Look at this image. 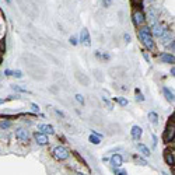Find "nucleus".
I'll list each match as a JSON object with an SVG mask.
<instances>
[{
    "label": "nucleus",
    "mask_w": 175,
    "mask_h": 175,
    "mask_svg": "<svg viewBox=\"0 0 175 175\" xmlns=\"http://www.w3.org/2000/svg\"><path fill=\"white\" fill-rule=\"evenodd\" d=\"M34 137H35V141H37L38 144H41V146H45V144H48V137H46V135H44V133L37 132L34 135Z\"/></svg>",
    "instance_id": "39448f33"
},
{
    "label": "nucleus",
    "mask_w": 175,
    "mask_h": 175,
    "mask_svg": "<svg viewBox=\"0 0 175 175\" xmlns=\"http://www.w3.org/2000/svg\"><path fill=\"white\" fill-rule=\"evenodd\" d=\"M0 63H2V52H0Z\"/></svg>",
    "instance_id": "f704fd0d"
},
{
    "label": "nucleus",
    "mask_w": 175,
    "mask_h": 175,
    "mask_svg": "<svg viewBox=\"0 0 175 175\" xmlns=\"http://www.w3.org/2000/svg\"><path fill=\"white\" fill-rule=\"evenodd\" d=\"M149 17H150L149 20H150V25H151V27H153V25H155V24H158V23H157V20H155L154 13H153V12H150V13H149Z\"/></svg>",
    "instance_id": "a211bd4d"
},
{
    "label": "nucleus",
    "mask_w": 175,
    "mask_h": 175,
    "mask_svg": "<svg viewBox=\"0 0 175 175\" xmlns=\"http://www.w3.org/2000/svg\"><path fill=\"white\" fill-rule=\"evenodd\" d=\"M53 157L56 158V160H59V161L66 160V158L69 157V151H67V149H65L63 146H58V147H55V149H53Z\"/></svg>",
    "instance_id": "7ed1b4c3"
},
{
    "label": "nucleus",
    "mask_w": 175,
    "mask_h": 175,
    "mask_svg": "<svg viewBox=\"0 0 175 175\" xmlns=\"http://www.w3.org/2000/svg\"><path fill=\"white\" fill-rule=\"evenodd\" d=\"M80 42H81L84 46H90L91 45V38H90V34H88V30H85V28L81 30V34H80Z\"/></svg>",
    "instance_id": "20e7f679"
},
{
    "label": "nucleus",
    "mask_w": 175,
    "mask_h": 175,
    "mask_svg": "<svg viewBox=\"0 0 175 175\" xmlns=\"http://www.w3.org/2000/svg\"><path fill=\"white\" fill-rule=\"evenodd\" d=\"M4 74H6V76H12V74H13V71H12V70H9V69H7V70L4 71Z\"/></svg>",
    "instance_id": "473e14b6"
},
{
    "label": "nucleus",
    "mask_w": 175,
    "mask_h": 175,
    "mask_svg": "<svg viewBox=\"0 0 175 175\" xmlns=\"http://www.w3.org/2000/svg\"><path fill=\"white\" fill-rule=\"evenodd\" d=\"M38 129L41 130V133H49V135H53V133H55V129H53V126H52V125L42 123V125H39V126H38Z\"/></svg>",
    "instance_id": "1a4fd4ad"
},
{
    "label": "nucleus",
    "mask_w": 175,
    "mask_h": 175,
    "mask_svg": "<svg viewBox=\"0 0 175 175\" xmlns=\"http://www.w3.org/2000/svg\"><path fill=\"white\" fill-rule=\"evenodd\" d=\"M111 164H112L115 168H119V167L122 165V155L119 154H113L112 157H111Z\"/></svg>",
    "instance_id": "9d476101"
},
{
    "label": "nucleus",
    "mask_w": 175,
    "mask_h": 175,
    "mask_svg": "<svg viewBox=\"0 0 175 175\" xmlns=\"http://www.w3.org/2000/svg\"><path fill=\"white\" fill-rule=\"evenodd\" d=\"M136 94H137V97H136V99H137V101H144V97L141 95L140 91H139L137 88H136Z\"/></svg>",
    "instance_id": "5701e85b"
},
{
    "label": "nucleus",
    "mask_w": 175,
    "mask_h": 175,
    "mask_svg": "<svg viewBox=\"0 0 175 175\" xmlns=\"http://www.w3.org/2000/svg\"><path fill=\"white\" fill-rule=\"evenodd\" d=\"M174 115L169 118V121H168V125H167V127H165V132H164V135H163V139H164V141L165 143H169V141H172L174 140V133H175V126H174Z\"/></svg>",
    "instance_id": "f03ea898"
},
{
    "label": "nucleus",
    "mask_w": 175,
    "mask_h": 175,
    "mask_svg": "<svg viewBox=\"0 0 175 175\" xmlns=\"http://www.w3.org/2000/svg\"><path fill=\"white\" fill-rule=\"evenodd\" d=\"M70 42L73 44V45H76V44H77V39H76L74 37H71V38H70Z\"/></svg>",
    "instance_id": "2f4dec72"
},
{
    "label": "nucleus",
    "mask_w": 175,
    "mask_h": 175,
    "mask_svg": "<svg viewBox=\"0 0 175 175\" xmlns=\"http://www.w3.org/2000/svg\"><path fill=\"white\" fill-rule=\"evenodd\" d=\"M139 38L141 39L143 45L147 49H153L154 48V41H153L151 35H150V28L149 27H143V28L139 31Z\"/></svg>",
    "instance_id": "f257e3e1"
},
{
    "label": "nucleus",
    "mask_w": 175,
    "mask_h": 175,
    "mask_svg": "<svg viewBox=\"0 0 175 175\" xmlns=\"http://www.w3.org/2000/svg\"><path fill=\"white\" fill-rule=\"evenodd\" d=\"M149 119H150V121H151L154 125L158 123V115H157L155 112H150V113H149Z\"/></svg>",
    "instance_id": "f3484780"
},
{
    "label": "nucleus",
    "mask_w": 175,
    "mask_h": 175,
    "mask_svg": "<svg viewBox=\"0 0 175 175\" xmlns=\"http://www.w3.org/2000/svg\"><path fill=\"white\" fill-rule=\"evenodd\" d=\"M31 108H32V111H34V112H39V107H38L37 104H31Z\"/></svg>",
    "instance_id": "bb28decb"
},
{
    "label": "nucleus",
    "mask_w": 175,
    "mask_h": 175,
    "mask_svg": "<svg viewBox=\"0 0 175 175\" xmlns=\"http://www.w3.org/2000/svg\"><path fill=\"white\" fill-rule=\"evenodd\" d=\"M13 74H14V76H16V77H18V79H20V77H21V76H23V73H21V71H20V70H16V71H13Z\"/></svg>",
    "instance_id": "c85d7f7f"
},
{
    "label": "nucleus",
    "mask_w": 175,
    "mask_h": 175,
    "mask_svg": "<svg viewBox=\"0 0 175 175\" xmlns=\"http://www.w3.org/2000/svg\"><path fill=\"white\" fill-rule=\"evenodd\" d=\"M135 160H136V163L140 164V165H147V161L143 160L141 157H139V155H135Z\"/></svg>",
    "instance_id": "aec40b11"
},
{
    "label": "nucleus",
    "mask_w": 175,
    "mask_h": 175,
    "mask_svg": "<svg viewBox=\"0 0 175 175\" xmlns=\"http://www.w3.org/2000/svg\"><path fill=\"white\" fill-rule=\"evenodd\" d=\"M115 101L118 102L119 105H122V107H126V105H127V99L126 98H122V97H116Z\"/></svg>",
    "instance_id": "6ab92c4d"
},
{
    "label": "nucleus",
    "mask_w": 175,
    "mask_h": 175,
    "mask_svg": "<svg viewBox=\"0 0 175 175\" xmlns=\"http://www.w3.org/2000/svg\"><path fill=\"white\" fill-rule=\"evenodd\" d=\"M76 99L80 102V104H84V98H83L81 94H77V95H76Z\"/></svg>",
    "instance_id": "a878e982"
},
{
    "label": "nucleus",
    "mask_w": 175,
    "mask_h": 175,
    "mask_svg": "<svg viewBox=\"0 0 175 175\" xmlns=\"http://www.w3.org/2000/svg\"><path fill=\"white\" fill-rule=\"evenodd\" d=\"M163 93H164V95H165V98L168 99L169 102H172V101H174V94H172L171 91H169L167 87H164V88H163Z\"/></svg>",
    "instance_id": "2eb2a0df"
},
{
    "label": "nucleus",
    "mask_w": 175,
    "mask_h": 175,
    "mask_svg": "<svg viewBox=\"0 0 175 175\" xmlns=\"http://www.w3.org/2000/svg\"><path fill=\"white\" fill-rule=\"evenodd\" d=\"M125 39H126V42H129V41H130V37H129L127 34H125Z\"/></svg>",
    "instance_id": "72a5a7b5"
},
{
    "label": "nucleus",
    "mask_w": 175,
    "mask_h": 175,
    "mask_svg": "<svg viewBox=\"0 0 175 175\" xmlns=\"http://www.w3.org/2000/svg\"><path fill=\"white\" fill-rule=\"evenodd\" d=\"M102 4H104V7H109L111 6V0H102Z\"/></svg>",
    "instance_id": "cd10ccee"
},
{
    "label": "nucleus",
    "mask_w": 175,
    "mask_h": 175,
    "mask_svg": "<svg viewBox=\"0 0 175 175\" xmlns=\"http://www.w3.org/2000/svg\"><path fill=\"white\" fill-rule=\"evenodd\" d=\"M115 175H127V172H126V171H123V169L115 168Z\"/></svg>",
    "instance_id": "412c9836"
},
{
    "label": "nucleus",
    "mask_w": 175,
    "mask_h": 175,
    "mask_svg": "<svg viewBox=\"0 0 175 175\" xmlns=\"http://www.w3.org/2000/svg\"><path fill=\"white\" fill-rule=\"evenodd\" d=\"M132 3L135 4V6H137V4H141V0H132Z\"/></svg>",
    "instance_id": "7c9ffc66"
},
{
    "label": "nucleus",
    "mask_w": 175,
    "mask_h": 175,
    "mask_svg": "<svg viewBox=\"0 0 175 175\" xmlns=\"http://www.w3.org/2000/svg\"><path fill=\"white\" fill-rule=\"evenodd\" d=\"M16 137H17L18 140H21V141H28V133H27L25 129L20 127V129L16 130Z\"/></svg>",
    "instance_id": "423d86ee"
},
{
    "label": "nucleus",
    "mask_w": 175,
    "mask_h": 175,
    "mask_svg": "<svg viewBox=\"0 0 175 175\" xmlns=\"http://www.w3.org/2000/svg\"><path fill=\"white\" fill-rule=\"evenodd\" d=\"M161 60L164 63H174L175 59H174V55H168V53H163L161 55Z\"/></svg>",
    "instance_id": "f8f14e48"
},
{
    "label": "nucleus",
    "mask_w": 175,
    "mask_h": 175,
    "mask_svg": "<svg viewBox=\"0 0 175 175\" xmlns=\"http://www.w3.org/2000/svg\"><path fill=\"white\" fill-rule=\"evenodd\" d=\"M13 88H14L16 91H20V93H27V90H25V88H23V87H18V85H13Z\"/></svg>",
    "instance_id": "393cba45"
},
{
    "label": "nucleus",
    "mask_w": 175,
    "mask_h": 175,
    "mask_svg": "<svg viewBox=\"0 0 175 175\" xmlns=\"http://www.w3.org/2000/svg\"><path fill=\"white\" fill-rule=\"evenodd\" d=\"M153 34H154L155 37H161V35L164 34V30L161 28L158 24H155V25H153Z\"/></svg>",
    "instance_id": "4468645a"
},
{
    "label": "nucleus",
    "mask_w": 175,
    "mask_h": 175,
    "mask_svg": "<svg viewBox=\"0 0 175 175\" xmlns=\"http://www.w3.org/2000/svg\"><path fill=\"white\" fill-rule=\"evenodd\" d=\"M137 149H139V151H140L143 155H146V157H147V155H150V150H149V147L144 146V144H141V143H140V144H137Z\"/></svg>",
    "instance_id": "ddd939ff"
},
{
    "label": "nucleus",
    "mask_w": 175,
    "mask_h": 175,
    "mask_svg": "<svg viewBox=\"0 0 175 175\" xmlns=\"http://www.w3.org/2000/svg\"><path fill=\"white\" fill-rule=\"evenodd\" d=\"M141 133H143V130H141V127L140 126H133L132 127V137L135 139V140H139V139L141 137Z\"/></svg>",
    "instance_id": "9b49d317"
},
{
    "label": "nucleus",
    "mask_w": 175,
    "mask_h": 175,
    "mask_svg": "<svg viewBox=\"0 0 175 175\" xmlns=\"http://www.w3.org/2000/svg\"><path fill=\"white\" fill-rule=\"evenodd\" d=\"M88 140H90V143H93V144L101 143V139H99V136H97V135H91L90 137H88Z\"/></svg>",
    "instance_id": "dca6fc26"
},
{
    "label": "nucleus",
    "mask_w": 175,
    "mask_h": 175,
    "mask_svg": "<svg viewBox=\"0 0 175 175\" xmlns=\"http://www.w3.org/2000/svg\"><path fill=\"white\" fill-rule=\"evenodd\" d=\"M73 154H74V155H76V157H77V160H79V161H80V163H83V164H85V161H84V158H83V157H80V154H79V153H77V151H73Z\"/></svg>",
    "instance_id": "b1692460"
},
{
    "label": "nucleus",
    "mask_w": 175,
    "mask_h": 175,
    "mask_svg": "<svg viewBox=\"0 0 175 175\" xmlns=\"http://www.w3.org/2000/svg\"><path fill=\"white\" fill-rule=\"evenodd\" d=\"M164 160H165V163L168 164V165H174V153L171 151V150H165L164 151Z\"/></svg>",
    "instance_id": "0eeeda50"
},
{
    "label": "nucleus",
    "mask_w": 175,
    "mask_h": 175,
    "mask_svg": "<svg viewBox=\"0 0 175 175\" xmlns=\"http://www.w3.org/2000/svg\"><path fill=\"white\" fill-rule=\"evenodd\" d=\"M133 20H135L136 25H141L144 23V14L141 12H135L133 13Z\"/></svg>",
    "instance_id": "6e6552de"
},
{
    "label": "nucleus",
    "mask_w": 175,
    "mask_h": 175,
    "mask_svg": "<svg viewBox=\"0 0 175 175\" xmlns=\"http://www.w3.org/2000/svg\"><path fill=\"white\" fill-rule=\"evenodd\" d=\"M0 127L2 129H7V127H10V122H0Z\"/></svg>",
    "instance_id": "4be33fe9"
},
{
    "label": "nucleus",
    "mask_w": 175,
    "mask_h": 175,
    "mask_svg": "<svg viewBox=\"0 0 175 175\" xmlns=\"http://www.w3.org/2000/svg\"><path fill=\"white\" fill-rule=\"evenodd\" d=\"M77 175H85V174H83V172H80V174H77Z\"/></svg>",
    "instance_id": "c9c22d12"
},
{
    "label": "nucleus",
    "mask_w": 175,
    "mask_h": 175,
    "mask_svg": "<svg viewBox=\"0 0 175 175\" xmlns=\"http://www.w3.org/2000/svg\"><path fill=\"white\" fill-rule=\"evenodd\" d=\"M143 56H144V59H146L147 62H150V56L147 55V52H146V51H143Z\"/></svg>",
    "instance_id": "c756f323"
}]
</instances>
